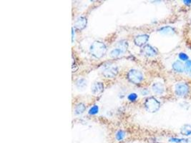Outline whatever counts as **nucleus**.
Masks as SVG:
<instances>
[{
	"label": "nucleus",
	"instance_id": "obj_1",
	"mask_svg": "<svg viewBox=\"0 0 191 143\" xmlns=\"http://www.w3.org/2000/svg\"><path fill=\"white\" fill-rule=\"evenodd\" d=\"M107 47L103 42L95 41L90 46V53L96 58H101L105 55Z\"/></svg>",
	"mask_w": 191,
	"mask_h": 143
},
{
	"label": "nucleus",
	"instance_id": "obj_2",
	"mask_svg": "<svg viewBox=\"0 0 191 143\" xmlns=\"http://www.w3.org/2000/svg\"><path fill=\"white\" fill-rule=\"evenodd\" d=\"M145 107L146 109L150 112H155L160 109V104L155 98L150 97L148 98L145 102Z\"/></svg>",
	"mask_w": 191,
	"mask_h": 143
},
{
	"label": "nucleus",
	"instance_id": "obj_3",
	"mask_svg": "<svg viewBox=\"0 0 191 143\" xmlns=\"http://www.w3.org/2000/svg\"><path fill=\"white\" fill-rule=\"evenodd\" d=\"M128 78L131 82L134 84H139L143 80V74L141 72H140L137 69H131L128 72Z\"/></svg>",
	"mask_w": 191,
	"mask_h": 143
},
{
	"label": "nucleus",
	"instance_id": "obj_4",
	"mask_svg": "<svg viewBox=\"0 0 191 143\" xmlns=\"http://www.w3.org/2000/svg\"><path fill=\"white\" fill-rule=\"evenodd\" d=\"M102 74L107 78H112L117 75L118 72V69L117 66L112 65H105L102 68Z\"/></svg>",
	"mask_w": 191,
	"mask_h": 143
},
{
	"label": "nucleus",
	"instance_id": "obj_5",
	"mask_svg": "<svg viewBox=\"0 0 191 143\" xmlns=\"http://www.w3.org/2000/svg\"><path fill=\"white\" fill-rule=\"evenodd\" d=\"M175 94L179 97L186 96L189 92V86L185 82H180L175 86Z\"/></svg>",
	"mask_w": 191,
	"mask_h": 143
},
{
	"label": "nucleus",
	"instance_id": "obj_6",
	"mask_svg": "<svg viewBox=\"0 0 191 143\" xmlns=\"http://www.w3.org/2000/svg\"><path fill=\"white\" fill-rule=\"evenodd\" d=\"M142 53L145 55V56H147L150 57H154L157 55V52L155 48H154L153 47H152L151 45H145L143 47V48L142 49Z\"/></svg>",
	"mask_w": 191,
	"mask_h": 143
},
{
	"label": "nucleus",
	"instance_id": "obj_7",
	"mask_svg": "<svg viewBox=\"0 0 191 143\" xmlns=\"http://www.w3.org/2000/svg\"><path fill=\"white\" fill-rule=\"evenodd\" d=\"M149 36L147 34H140L135 37V44L138 47H142V46L145 45L147 41H148Z\"/></svg>",
	"mask_w": 191,
	"mask_h": 143
},
{
	"label": "nucleus",
	"instance_id": "obj_8",
	"mask_svg": "<svg viewBox=\"0 0 191 143\" xmlns=\"http://www.w3.org/2000/svg\"><path fill=\"white\" fill-rule=\"evenodd\" d=\"M86 25H87V19L84 16H80V17L77 18L74 24L75 28L79 30H83L86 27Z\"/></svg>",
	"mask_w": 191,
	"mask_h": 143
},
{
	"label": "nucleus",
	"instance_id": "obj_9",
	"mask_svg": "<svg viewBox=\"0 0 191 143\" xmlns=\"http://www.w3.org/2000/svg\"><path fill=\"white\" fill-rule=\"evenodd\" d=\"M104 89V85L102 82H95L91 87V91L94 94L97 95L101 93Z\"/></svg>",
	"mask_w": 191,
	"mask_h": 143
},
{
	"label": "nucleus",
	"instance_id": "obj_10",
	"mask_svg": "<svg viewBox=\"0 0 191 143\" xmlns=\"http://www.w3.org/2000/svg\"><path fill=\"white\" fill-rule=\"evenodd\" d=\"M153 92L157 94H162L165 91V87L161 82H155L152 86Z\"/></svg>",
	"mask_w": 191,
	"mask_h": 143
},
{
	"label": "nucleus",
	"instance_id": "obj_11",
	"mask_svg": "<svg viewBox=\"0 0 191 143\" xmlns=\"http://www.w3.org/2000/svg\"><path fill=\"white\" fill-rule=\"evenodd\" d=\"M172 69L177 72H184L185 71V64L182 63L181 61L177 60L172 64Z\"/></svg>",
	"mask_w": 191,
	"mask_h": 143
},
{
	"label": "nucleus",
	"instance_id": "obj_12",
	"mask_svg": "<svg viewBox=\"0 0 191 143\" xmlns=\"http://www.w3.org/2000/svg\"><path fill=\"white\" fill-rule=\"evenodd\" d=\"M160 33L163 34H165V35H172L175 33V30L172 28V27L170 26H166V27H163L159 30Z\"/></svg>",
	"mask_w": 191,
	"mask_h": 143
},
{
	"label": "nucleus",
	"instance_id": "obj_13",
	"mask_svg": "<svg viewBox=\"0 0 191 143\" xmlns=\"http://www.w3.org/2000/svg\"><path fill=\"white\" fill-rule=\"evenodd\" d=\"M180 132L182 135L188 136L191 134V125H184L180 129Z\"/></svg>",
	"mask_w": 191,
	"mask_h": 143
},
{
	"label": "nucleus",
	"instance_id": "obj_14",
	"mask_svg": "<svg viewBox=\"0 0 191 143\" xmlns=\"http://www.w3.org/2000/svg\"><path fill=\"white\" fill-rule=\"evenodd\" d=\"M124 52H122L121 49H120L119 48L117 47L116 49H114L113 50L111 51L110 53V57L112 58H118L120 57V56H122Z\"/></svg>",
	"mask_w": 191,
	"mask_h": 143
},
{
	"label": "nucleus",
	"instance_id": "obj_15",
	"mask_svg": "<svg viewBox=\"0 0 191 143\" xmlns=\"http://www.w3.org/2000/svg\"><path fill=\"white\" fill-rule=\"evenodd\" d=\"M76 86L79 90H84L85 87H87V81L84 78L79 79L76 82Z\"/></svg>",
	"mask_w": 191,
	"mask_h": 143
},
{
	"label": "nucleus",
	"instance_id": "obj_16",
	"mask_svg": "<svg viewBox=\"0 0 191 143\" xmlns=\"http://www.w3.org/2000/svg\"><path fill=\"white\" fill-rule=\"evenodd\" d=\"M85 105H83V103L78 104V105L75 107V114H77V115L83 114V112H85Z\"/></svg>",
	"mask_w": 191,
	"mask_h": 143
},
{
	"label": "nucleus",
	"instance_id": "obj_17",
	"mask_svg": "<svg viewBox=\"0 0 191 143\" xmlns=\"http://www.w3.org/2000/svg\"><path fill=\"white\" fill-rule=\"evenodd\" d=\"M128 42L127 41H125V40H122V41H120L119 43L118 44V48H119L122 51V52L125 53V52L127 51V49H128Z\"/></svg>",
	"mask_w": 191,
	"mask_h": 143
},
{
	"label": "nucleus",
	"instance_id": "obj_18",
	"mask_svg": "<svg viewBox=\"0 0 191 143\" xmlns=\"http://www.w3.org/2000/svg\"><path fill=\"white\" fill-rule=\"evenodd\" d=\"M125 137V132L122 130H119L118 132L116 133V139L118 141H121L122 140H123Z\"/></svg>",
	"mask_w": 191,
	"mask_h": 143
},
{
	"label": "nucleus",
	"instance_id": "obj_19",
	"mask_svg": "<svg viewBox=\"0 0 191 143\" xmlns=\"http://www.w3.org/2000/svg\"><path fill=\"white\" fill-rule=\"evenodd\" d=\"M178 57H179V59H180L181 61H184V62H186L187 61H188V59H189L188 55H187L185 53H183V52H180V53L178 55Z\"/></svg>",
	"mask_w": 191,
	"mask_h": 143
},
{
	"label": "nucleus",
	"instance_id": "obj_20",
	"mask_svg": "<svg viewBox=\"0 0 191 143\" xmlns=\"http://www.w3.org/2000/svg\"><path fill=\"white\" fill-rule=\"evenodd\" d=\"M98 110H99L98 107H97V105H94V106L90 109L89 114H90V115H95V114H97V112H98Z\"/></svg>",
	"mask_w": 191,
	"mask_h": 143
},
{
	"label": "nucleus",
	"instance_id": "obj_21",
	"mask_svg": "<svg viewBox=\"0 0 191 143\" xmlns=\"http://www.w3.org/2000/svg\"><path fill=\"white\" fill-rule=\"evenodd\" d=\"M137 98V95L135 94V93H131L130 94H129V96H128V100H129L130 101H132V102L136 100Z\"/></svg>",
	"mask_w": 191,
	"mask_h": 143
},
{
	"label": "nucleus",
	"instance_id": "obj_22",
	"mask_svg": "<svg viewBox=\"0 0 191 143\" xmlns=\"http://www.w3.org/2000/svg\"><path fill=\"white\" fill-rule=\"evenodd\" d=\"M185 71L188 73L191 70V60L187 61L185 64Z\"/></svg>",
	"mask_w": 191,
	"mask_h": 143
},
{
	"label": "nucleus",
	"instance_id": "obj_23",
	"mask_svg": "<svg viewBox=\"0 0 191 143\" xmlns=\"http://www.w3.org/2000/svg\"><path fill=\"white\" fill-rule=\"evenodd\" d=\"M148 90H147V89H143V90L142 91V94H143V95H146V94H148Z\"/></svg>",
	"mask_w": 191,
	"mask_h": 143
},
{
	"label": "nucleus",
	"instance_id": "obj_24",
	"mask_svg": "<svg viewBox=\"0 0 191 143\" xmlns=\"http://www.w3.org/2000/svg\"><path fill=\"white\" fill-rule=\"evenodd\" d=\"M183 2H184V4H185V5H191L190 0H188V1H186V0H185V1H183Z\"/></svg>",
	"mask_w": 191,
	"mask_h": 143
},
{
	"label": "nucleus",
	"instance_id": "obj_25",
	"mask_svg": "<svg viewBox=\"0 0 191 143\" xmlns=\"http://www.w3.org/2000/svg\"><path fill=\"white\" fill-rule=\"evenodd\" d=\"M188 74H189V75H190V77H191V70H190V71L189 72H188Z\"/></svg>",
	"mask_w": 191,
	"mask_h": 143
}]
</instances>
